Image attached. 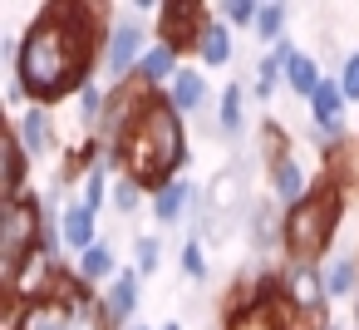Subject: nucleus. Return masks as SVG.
Returning a JSON list of instances; mask_svg holds the SVG:
<instances>
[{"label":"nucleus","mask_w":359,"mask_h":330,"mask_svg":"<svg viewBox=\"0 0 359 330\" xmlns=\"http://www.w3.org/2000/svg\"><path fill=\"white\" fill-rule=\"evenodd\" d=\"M15 138H20V148L40 163V158H55L60 148H65V138H60V119H55V109H45V104H30L25 114H15V128H11Z\"/></svg>","instance_id":"1a4fd4ad"},{"label":"nucleus","mask_w":359,"mask_h":330,"mask_svg":"<svg viewBox=\"0 0 359 330\" xmlns=\"http://www.w3.org/2000/svg\"><path fill=\"white\" fill-rule=\"evenodd\" d=\"M143 202H153V192H148V187H143L138 178L118 173V178H114V212H118V217H133V212H138Z\"/></svg>","instance_id":"393cba45"},{"label":"nucleus","mask_w":359,"mask_h":330,"mask_svg":"<svg viewBox=\"0 0 359 330\" xmlns=\"http://www.w3.org/2000/svg\"><path fill=\"white\" fill-rule=\"evenodd\" d=\"M231 55H236V45H231V25H226V20H212V25L202 30V40H197V60H202V70H226Z\"/></svg>","instance_id":"a211bd4d"},{"label":"nucleus","mask_w":359,"mask_h":330,"mask_svg":"<svg viewBox=\"0 0 359 330\" xmlns=\"http://www.w3.org/2000/svg\"><path fill=\"white\" fill-rule=\"evenodd\" d=\"M320 330H344V325H339V320H325V325H320Z\"/></svg>","instance_id":"f704fd0d"},{"label":"nucleus","mask_w":359,"mask_h":330,"mask_svg":"<svg viewBox=\"0 0 359 330\" xmlns=\"http://www.w3.org/2000/svg\"><path fill=\"white\" fill-rule=\"evenodd\" d=\"M280 305L310 320H330V291H325V261H285Z\"/></svg>","instance_id":"423d86ee"},{"label":"nucleus","mask_w":359,"mask_h":330,"mask_svg":"<svg viewBox=\"0 0 359 330\" xmlns=\"http://www.w3.org/2000/svg\"><path fill=\"white\" fill-rule=\"evenodd\" d=\"M246 242H251V251H256V261H266L276 246L285 251V212L271 202V197H256L251 207H246Z\"/></svg>","instance_id":"9d476101"},{"label":"nucleus","mask_w":359,"mask_h":330,"mask_svg":"<svg viewBox=\"0 0 359 330\" xmlns=\"http://www.w3.org/2000/svg\"><path fill=\"white\" fill-rule=\"evenodd\" d=\"M177 266H182V276L187 281H207L212 276V261H207V242L202 237H182V256H177Z\"/></svg>","instance_id":"cd10ccee"},{"label":"nucleus","mask_w":359,"mask_h":330,"mask_svg":"<svg viewBox=\"0 0 359 330\" xmlns=\"http://www.w3.org/2000/svg\"><path fill=\"white\" fill-rule=\"evenodd\" d=\"M320 84H325V70H320V60L300 50V55L290 60V70H285V89H290L295 99H305V104H310V94H315Z\"/></svg>","instance_id":"412c9836"},{"label":"nucleus","mask_w":359,"mask_h":330,"mask_svg":"<svg viewBox=\"0 0 359 330\" xmlns=\"http://www.w3.org/2000/svg\"><path fill=\"white\" fill-rule=\"evenodd\" d=\"M187 158H192V143H187L182 114L168 104V94H153L118 148V173L138 178L148 192H158L187 168Z\"/></svg>","instance_id":"f03ea898"},{"label":"nucleus","mask_w":359,"mask_h":330,"mask_svg":"<svg viewBox=\"0 0 359 330\" xmlns=\"http://www.w3.org/2000/svg\"><path fill=\"white\" fill-rule=\"evenodd\" d=\"M104 109H109V89L94 79L79 99H74V114H79V128L84 133H99V124H104Z\"/></svg>","instance_id":"5701e85b"},{"label":"nucleus","mask_w":359,"mask_h":330,"mask_svg":"<svg viewBox=\"0 0 359 330\" xmlns=\"http://www.w3.org/2000/svg\"><path fill=\"white\" fill-rule=\"evenodd\" d=\"M158 330H182V320H163V325H158Z\"/></svg>","instance_id":"72a5a7b5"},{"label":"nucleus","mask_w":359,"mask_h":330,"mask_svg":"<svg viewBox=\"0 0 359 330\" xmlns=\"http://www.w3.org/2000/svg\"><path fill=\"white\" fill-rule=\"evenodd\" d=\"M222 330H285V310H231Z\"/></svg>","instance_id":"bb28decb"},{"label":"nucleus","mask_w":359,"mask_h":330,"mask_svg":"<svg viewBox=\"0 0 359 330\" xmlns=\"http://www.w3.org/2000/svg\"><path fill=\"white\" fill-rule=\"evenodd\" d=\"M168 104H172L182 119L202 114V109L212 104V84H207V74H202V70H192V65H182V74L168 84Z\"/></svg>","instance_id":"2eb2a0df"},{"label":"nucleus","mask_w":359,"mask_h":330,"mask_svg":"<svg viewBox=\"0 0 359 330\" xmlns=\"http://www.w3.org/2000/svg\"><path fill=\"white\" fill-rule=\"evenodd\" d=\"M109 15L114 11H104V6L55 0L25 25L20 60L11 74L25 84L30 104L55 109L60 99H79L94 84V74H104L99 55H104V35H109Z\"/></svg>","instance_id":"f257e3e1"},{"label":"nucleus","mask_w":359,"mask_h":330,"mask_svg":"<svg viewBox=\"0 0 359 330\" xmlns=\"http://www.w3.org/2000/svg\"><path fill=\"white\" fill-rule=\"evenodd\" d=\"M315 183H320V178H310V173H305V163H300L295 153H285V158L266 163V197H271L280 212L300 207V202L315 192Z\"/></svg>","instance_id":"6e6552de"},{"label":"nucleus","mask_w":359,"mask_h":330,"mask_svg":"<svg viewBox=\"0 0 359 330\" xmlns=\"http://www.w3.org/2000/svg\"><path fill=\"white\" fill-rule=\"evenodd\" d=\"M25 330H74V315H65V310H55V305H35Z\"/></svg>","instance_id":"7c9ffc66"},{"label":"nucleus","mask_w":359,"mask_h":330,"mask_svg":"<svg viewBox=\"0 0 359 330\" xmlns=\"http://www.w3.org/2000/svg\"><path fill=\"white\" fill-rule=\"evenodd\" d=\"M0 55H6L11 70H15V60H20V35H6V40H0Z\"/></svg>","instance_id":"473e14b6"},{"label":"nucleus","mask_w":359,"mask_h":330,"mask_svg":"<svg viewBox=\"0 0 359 330\" xmlns=\"http://www.w3.org/2000/svg\"><path fill=\"white\" fill-rule=\"evenodd\" d=\"M182 74V55L172 50V45H163V40H153L148 45V55H143V65H138V79L133 84H143L148 94H168V84Z\"/></svg>","instance_id":"ddd939ff"},{"label":"nucleus","mask_w":359,"mask_h":330,"mask_svg":"<svg viewBox=\"0 0 359 330\" xmlns=\"http://www.w3.org/2000/svg\"><path fill=\"white\" fill-rule=\"evenodd\" d=\"M339 217H344V192L320 178L315 192L285 212V261H320L339 232Z\"/></svg>","instance_id":"7ed1b4c3"},{"label":"nucleus","mask_w":359,"mask_h":330,"mask_svg":"<svg viewBox=\"0 0 359 330\" xmlns=\"http://www.w3.org/2000/svg\"><path fill=\"white\" fill-rule=\"evenodd\" d=\"M148 20L128 6V11H114L109 15V35H104V55H99V65H104V79H109V89H123V84H133L138 79V65H143V55H148Z\"/></svg>","instance_id":"39448f33"},{"label":"nucleus","mask_w":359,"mask_h":330,"mask_svg":"<svg viewBox=\"0 0 359 330\" xmlns=\"http://www.w3.org/2000/svg\"><path fill=\"white\" fill-rule=\"evenodd\" d=\"M128 330H153V325H143V320H138V325H128Z\"/></svg>","instance_id":"c9c22d12"},{"label":"nucleus","mask_w":359,"mask_h":330,"mask_svg":"<svg viewBox=\"0 0 359 330\" xmlns=\"http://www.w3.org/2000/svg\"><path fill=\"white\" fill-rule=\"evenodd\" d=\"M256 138H261V163H276V158H285V153H290V138H285V124H276V119H261V128H256Z\"/></svg>","instance_id":"c85d7f7f"},{"label":"nucleus","mask_w":359,"mask_h":330,"mask_svg":"<svg viewBox=\"0 0 359 330\" xmlns=\"http://www.w3.org/2000/svg\"><path fill=\"white\" fill-rule=\"evenodd\" d=\"M40 232H45L40 192H25V197H6V202H0V271H6V281H15L20 266L40 251Z\"/></svg>","instance_id":"20e7f679"},{"label":"nucleus","mask_w":359,"mask_h":330,"mask_svg":"<svg viewBox=\"0 0 359 330\" xmlns=\"http://www.w3.org/2000/svg\"><path fill=\"white\" fill-rule=\"evenodd\" d=\"M0 153H6V197H25V183H30V163H35V158L20 148L15 133L0 143Z\"/></svg>","instance_id":"4be33fe9"},{"label":"nucleus","mask_w":359,"mask_h":330,"mask_svg":"<svg viewBox=\"0 0 359 330\" xmlns=\"http://www.w3.org/2000/svg\"><path fill=\"white\" fill-rule=\"evenodd\" d=\"M217 20L212 6H197V0H163L158 6V40L172 45L177 55H197L202 30Z\"/></svg>","instance_id":"0eeeda50"},{"label":"nucleus","mask_w":359,"mask_h":330,"mask_svg":"<svg viewBox=\"0 0 359 330\" xmlns=\"http://www.w3.org/2000/svg\"><path fill=\"white\" fill-rule=\"evenodd\" d=\"M158 266H163V237L158 232H138L133 237V271L148 281V276H158Z\"/></svg>","instance_id":"a878e982"},{"label":"nucleus","mask_w":359,"mask_h":330,"mask_svg":"<svg viewBox=\"0 0 359 330\" xmlns=\"http://www.w3.org/2000/svg\"><path fill=\"white\" fill-rule=\"evenodd\" d=\"M334 79H339V89H344V99L359 104V50H349V55L339 60V74H334Z\"/></svg>","instance_id":"2f4dec72"},{"label":"nucleus","mask_w":359,"mask_h":330,"mask_svg":"<svg viewBox=\"0 0 359 330\" xmlns=\"http://www.w3.org/2000/svg\"><path fill=\"white\" fill-rule=\"evenodd\" d=\"M60 232H65V251H69V256H84L89 246L104 242V237H99V212H94L84 197H69V207H65V217H60Z\"/></svg>","instance_id":"f8f14e48"},{"label":"nucleus","mask_w":359,"mask_h":330,"mask_svg":"<svg viewBox=\"0 0 359 330\" xmlns=\"http://www.w3.org/2000/svg\"><path fill=\"white\" fill-rule=\"evenodd\" d=\"M330 301H359V256H325Z\"/></svg>","instance_id":"6ab92c4d"},{"label":"nucleus","mask_w":359,"mask_h":330,"mask_svg":"<svg viewBox=\"0 0 359 330\" xmlns=\"http://www.w3.org/2000/svg\"><path fill=\"white\" fill-rule=\"evenodd\" d=\"M197 192L202 187H192L187 178H172L168 187H158L153 192V217H158V227H177V222H187L192 217V202H197Z\"/></svg>","instance_id":"4468645a"},{"label":"nucleus","mask_w":359,"mask_h":330,"mask_svg":"<svg viewBox=\"0 0 359 330\" xmlns=\"http://www.w3.org/2000/svg\"><path fill=\"white\" fill-rule=\"evenodd\" d=\"M285 20H290V6H280V0L261 6V15H256V40H261L266 50L280 45V40H285Z\"/></svg>","instance_id":"b1692460"},{"label":"nucleus","mask_w":359,"mask_h":330,"mask_svg":"<svg viewBox=\"0 0 359 330\" xmlns=\"http://www.w3.org/2000/svg\"><path fill=\"white\" fill-rule=\"evenodd\" d=\"M325 183L339 187L344 197L359 187V138H344V143L325 148Z\"/></svg>","instance_id":"f3484780"},{"label":"nucleus","mask_w":359,"mask_h":330,"mask_svg":"<svg viewBox=\"0 0 359 330\" xmlns=\"http://www.w3.org/2000/svg\"><path fill=\"white\" fill-rule=\"evenodd\" d=\"M74 271H79L89 286H109L123 266H118V251H114L109 242H99V246H89L84 256H74Z\"/></svg>","instance_id":"aec40b11"},{"label":"nucleus","mask_w":359,"mask_h":330,"mask_svg":"<svg viewBox=\"0 0 359 330\" xmlns=\"http://www.w3.org/2000/svg\"><path fill=\"white\" fill-rule=\"evenodd\" d=\"M246 99H251V89H246L241 79H231V84L217 94V133H222L226 143H236V138L246 133Z\"/></svg>","instance_id":"dca6fc26"},{"label":"nucleus","mask_w":359,"mask_h":330,"mask_svg":"<svg viewBox=\"0 0 359 330\" xmlns=\"http://www.w3.org/2000/svg\"><path fill=\"white\" fill-rule=\"evenodd\" d=\"M138 301H143V276H138L133 266H123V271L104 286V325H109V330L138 325Z\"/></svg>","instance_id":"9b49d317"},{"label":"nucleus","mask_w":359,"mask_h":330,"mask_svg":"<svg viewBox=\"0 0 359 330\" xmlns=\"http://www.w3.org/2000/svg\"><path fill=\"white\" fill-rule=\"evenodd\" d=\"M256 15H261L256 0H226V6H217V20H226L231 30H256Z\"/></svg>","instance_id":"c756f323"}]
</instances>
